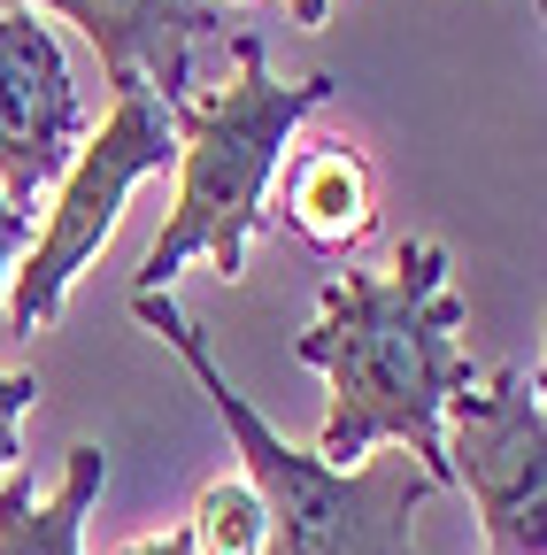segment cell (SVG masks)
<instances>
[{"label": "cell", "mask_w": 547, "mask_h": 555, "mask_svg": "<svg viewBox=\"0 0 547 555\" xmlns=\"http://www.w3.org/2000/svg\"><path fill=\"white\" fill-rule=\"evenodd\" d=\"M470 309L455 301L447 247L401 240L386 270H339L316 324L294 339V363H309L331 386L316 455L348 463L370 448H401L440 494H447V401L478 378L470 363Z\"/></svg>", "instance_id": "1"}, {"label": "cell", "mask_w": 547, "mask_h": 555, "mask_svg": "<svg viewBox=\"0 0 547 555\" xmlns=\"http://www.w3.org/2000/svg\"><path fill=\"white\" fill-rule=\"evenodd\" d=\"M131 317H140L162 347H178L185 371L200 378V393L217 401L224 433L239 448V478L262 502V555H417V509L440 494V486L408 463L401 448L370 455V463H324L309 448H294L270 416L217 371L200 324L170 301V294H131Z\"/></svg>", "instance_id": "2"}, {"label": "cell", "mask_w": 547, "mask_h": 555, "mask_svg": "<svg viewBox=\"0 0 547 555\" xmlns=\"http://www.w3.org/2000/svg\"><path fill=\"white\" fill-rule=\"evenodd\" d=\"M339 93L331 69H309V78H270L262 39L239 31L232 39V86L193 93L170 108V139H178V208L162 240L140 262V286L131 294H170V278L200 255L224 278L247 270V247L270 217V178H278L286 147L309 108H324Z\"/></svg>", "instance_id": "3"}, {"label": "cell", "mask_w": 547, "mask_h": 555, "mask_svg": "<svg viewBox=\"0 0 547 555\" xmlns=\"http://www.w3.org/2000/svg\"><path fill=\"white\" fill-rule=\"evenodd\" d=\"M178 163V139H170V108L155 101L147 78H116V108L93 139H78V155L70 170L54 178V208H47V224L31 232L16 278H9V332L31 339L62 317V301H70L78 286V270L108 247L116 217H123V193L140 185V178H162Z\"/></svg>", "instance_id": "4"}, {"label": "cell", "mask_w": 547, "mask_h": 555, "mask_svg": "<svg viewBox=\"0 0 547 555\" xmlns=\"http://www.w3.org/2000/svg\"><path fill=\"white\" fill-rule=\"evenodd\" d=\"M447 478L478 502L486 555H547V409L539 371H486L447 401Z\"/></svg>", "instance_id": "5"}, {"label": "cell", "mask_w": 547, "mask_h": 555, "mask_svg": "<svg viewBox=\"0 0 547 555\" xmlns=\"http://www.w3.org/2000/svg\"><path fill=\"white\" fill-rule=\"evenodd\" d=\"M78 139H86V101L54 24L31 9H0V193L31 208L39 185L70 170Z\"/></svg>", "instance_id": "6"}, {"label": "cell", "mask_w": 547, "mask_h": 555, "mask_svg": "<svg viewBox=\"0 0 547 555\" xmlns=\"http://www.w3.org/2000/svg\"><path fill=\"white\" fill-rule=\"evenodd\" d=\"M9 9H31V16H62L78 24L116 78H147L162 108L193 101V47L224 31V9L217 0H9Z\"/></svg>", "instance_id": "7"}, {"label": "cell", "mask_w": 547, "mask_h": 555, "mask_svg": "<svg viewBox=\"0 0 547 555\" xmlns=\"http://www.w3.org/2000/svg\"><path fill=\"white\" fill-rule=\"evenodd\" d=\"M286 178L278 185V208H270V232H294L301 247L316 255H355L370 232H378V170L363 147H348V139H316V147L286 155L278 163Z\"/></svg>", "instance_id": "8"}, {"label": "cell", "mask_w": 547, "mask_h": 555, "mask_svg": "<svg viewBox=\"0 0 547 555\" xmlns=\"http://www.w3.org/2000/svg\"><path fill=\"white\" fill-rule=\"evenodd\" d=\"M101 486H108V448H93V440L70 448L54 494H39L31 470L16 463L9 478H0V555H78Z\"/></svg>", "instance_id": "9"}, {"label": "cell", "mask_w": 547, "mask_h": 555, "mask_svg": "<svg viewBox=\"0 0 547 555\" xmlns=\"http://www.w3.org/2000/svg\"><path fill=\"white\" fill-rule=\"evenodd\" d=\"M193 555H262L270 525H262V502H255V486L247 478H217V486H200V502L193 517L178 525Z\"/></svg>", "instance_id": "10"}, {"label": "cell", "mask_w": 547, "mask_h": 555, "mask_svg": "<svg viewBox=\"0 0 547 555\" xmlns=\"http://www.w3.org/2000/svg\"><path fill=\"white\" fill-rule=\"evenodd\" d=\"M39 401V371H0V478L16 470V416Z\"/></svg>", "instance_id": "11"}, {"label": "cell", "mask_w": 547, "mask_h": 555, "mask_svg": "<svg viewBox=\"0 0 547 555\" xmlns=\"http://www.w3.org/2000/svg\"><path fill=\"white\" fill-rule=\"evenodd\" d=\"M31 208H16L9 193H0V294H9V278H16V262H24V247H31Z\"/></svg>", "instance_id": "12"}, {"label": "cell", "mask_w": 547, "mask_h": 555, "mask_svg": "<svg viewBox=\"0 0 547 555\" xmlns=\"http://www.w3.org/2000/svg\"><path fill=\"white\" fill-rule=\"evenodd\" d=\"M116 555H193V547H185V532H147V540H123Z\"/></svg>", "instance_id": "13"}, {"label": "cell", "mask_w": 547, "mask_h": 555, "mask_svg": "<svg viewBox=\"0 0 547 555\" xmlns=\"http://www.w3.org/2000/svg\"><path fill=\"white\" fill-rule=\"evenodd\" d=\"M286 9H294V24H301V31H316V24L331 16V0H286Z\"/></svg>", "instance_id": "14"}]
</instances>
